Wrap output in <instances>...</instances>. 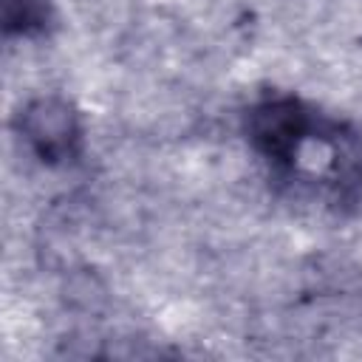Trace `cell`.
Returning <instances> with one entry per match:
<instances>
[{"instance_id":"obj_1","label":"cell","mask_w":362,"mask_h":362,"mask_svg":"<svg viewBox=\"0 0 362 362\" xmlns=\"http://www.w3.org/2000/svg\"><path fill=\"white\" fill-rule=\"evenodd\" d=\"M320 116L322 113L291 93H269L246 110V139L252 150L277 175H283Z\"/></svg>"},{"instance_id":"obj_2","label":"cell","mask_w":362,"mask_h":362,"mask_svg":"<svg viewBox=\"0 0 362 362\" xmlns=\"http://www.w3.org/2000/svg\"><path fill=\"white\" fill-rule=\"evenodd\" d=\"M14 130L28 147V153L48 167H62L82 156V119L76 107L62 96L31 99L25 107H20Z\"/></svg>"},{"instance_id":"obj_3","label":"cell","mask_w":362,"mask_h":362,"mask_svg":"<svg viewBox=\"0 0 362 362\" xmlns=\"http://www.w3.org/2000/svg\"><path fill=\"white\" fill-rule=\"evenodd\" d=\"M0 20L6 37H42L54 25L51 0H0Z\"/></svg>"}]
</instances>
